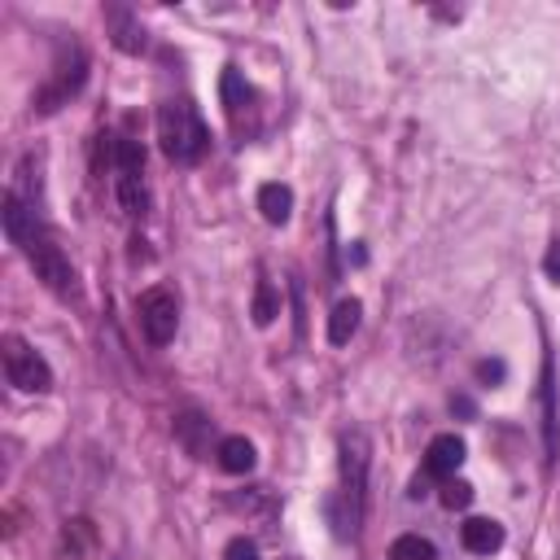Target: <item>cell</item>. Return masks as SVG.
<instances>
[{
  "label": "cell",
  "mask_w": 560,
  "mask_h": 560,
  "mask_svg": "<svg viewBox=\"0 0 560 560\" xmlns=\"http://www.w3.org/2000/svg\"><path fill=\"white\" fill-rule=\"evenodd\" d=\"M0 219H5V236L27 254L40 285L49 294H58L62 303H80V276H75L71 258L62 254V245L53 241V232L40 223L36 206L23 202L19 193H5V202H0Z\"/></svg>",
  "instance_id": "cell-1"
},
{
  "label": "cell",
  "mask_w": 560,
  "mask_h": 560,
  "mask_svg": "<svg viewBox=\"0 0 560 560\" xmlns=\"http://www.w3.org/2000/svg\"><path fill=\"white\" fill-rule=\"evenodd\" d=\"M158 145L162 154L175 162V167H193L206 158V145H210V132L197 114L193 101H162L158 106Z\"/></svg>",
  "instance_id": "cell-2"
},
{
  "label": "cell",
  "mask_w": 560,
  "mask_h": 560,
  "mask_svg": "<svg viewBox=\"0 0 560 560\" xmlns=\"http://www.w3.org/2000/svg\"><path fill=\"white\" fill-rule=\"evenodd\" d=\"M368 468H373V442L364 429H346L338 442V473H342V503H346V525L351 534L364 521L368 508Z\"/></svg>",
  "instance_id": "cell-3"
},
{
  "label": "cell",
  "mask_w": 560,
  "mask_h": 560,
  "mask_svg": "<svg viewBox=\"0 0 560 560\" xmlns=\"http://www.w3.org/2000/svg\"><path fill=\"white\" fill-rule=\"evenodd\" d=\"M84 84H88V53H84L80 45H66V49L58 53L49 80L40 84L32 110H36V114H58L62 106H71V97L84 93Z\"/></svg>",
  "instance_id": "cell-4"
},
{
  "label": "cell",
  "mask_w": 560,
  "mask_h": 560,
  "mask_svg": "<svg viewBox=\"0 0 560 560\" xmlns=\"http://www.w3.org/2000/svg\"><path fill=\"white\" fill-rule=\"evenodd\" d=\"M114 188H119L123 215L145 219L149 188H145V149H141V141H127V136L114 141Z\"/></svg>",
  "instance_id": "cell-5"
},
{
  "label": "cell",
  "mask_w": 560,
  "mask_h": 560,
  "mask_svg": "<svg viewBox=\"0 0 560 560\" xmlns=\"http://www.w3.org/2000/svg\"><path fill=\"white\" fill-rule=\"evenodd\" d=\"M0 355H5V377H10L14 390H23V394H49L53 390L49 360L32 342H23L19 333H10L5 342H0Z\"/></svg>",
  "instance_id": "cell-6"
},
{
  "label": "cell",
  "mask_w": 560,
  "mask_h": 560,
  "mask_svg": "<svg viewBox=\"0 0 560 560\" xmlns=\"http://www.w3.org/2000/svg\"><path fill=\"white\" fill-rule=\"evenodd\" d=\"M136 320H141V333H145L149 346H167L175 338V329H180V303H175V294L162 290V285L145 290L136 299Z\"/></svg>",
  "instance_id": "cell-7"
},
{
  "label": "cell",
  "mask_w": 560,
  "mask_h": 560,
  "mask_svg": "<svg viewBox=\"0 0 560 560\" xmlns=\"http://www.w3.org/2000/svg\"><path fill=\"white\" fill-rule=\"evenodd\" d=\"M219 101H223V114H228L232 132H245V127L254 123V88L245 84V75H241L236 66L223 71V80H219Z\"/></svg>",
  "instance_id": "cell-8"
},
{
  "label": "cell",
  "mask_w": 560,
  "mask_h": 560,
  "mask_svg": "<svg viewBox=\"0 0 560 560\" xmlns=\"http://www.w3.org/2000/svg\"><path fill=\"white\" fill-rule=\"evenodd\" d=\"M538 403H543V447H547V468H551L556 455H560V412H556V360H551V351L543 355Z\"/></svg>",
  "instance_id": "cell-9"
},
{
  "label": "cell",
  "mask_w": 560,
  "mask_h": 560,
  "mask_svg": "<svg viewBox=\"0 0 560 560\" xmlns=\"http://www.w3.org/2000/svg\"><path fill=\"white\" fill-rule=\"evenodd\" d=\"M106 32H110L114 49H123V53H145L149 49V36H145L141 19L127 5H110L106 10Z\"/></svg>",
  "instance_id": "cell-10"
},
{
  "label": "cell",
  "mask_w": 560,
  "mask_h": 560,
  "mask_svg": "<svg viewBox=\"0 0 560 560\" xmlns=\"http://www.w3.org/2000/svg\"><path fill=\"white\" fill-rule=\"evenodd\" d=\"M460 464H464V438L438 434V438L429 442V451H425V473L438 477V482H451V477L460 473Z\"/></svg>",
  "instance_id": "cell-11"
},
{
  "label": "cell",
  "mask_w": 560,
  "mask_h": 560,
  "mask_svg": "<svg viewBox=\"0 0 560 560\" xmlns=\"http://www.w3.org/2000/svg\"><path fill=\"white\" fill-rule=\"evenodd\" d=\"M175 438H180V447H184L193 460H206V455H210V442H215V421L202 416V412H184V416H175ZM215 447H219V442H215Z\"/></svg>",
  "instance_id": "cell-12"
},
{
  "label": "cell",
  "mask_w": 560,
  "mask_h": 560,
  "mask_svg": "<svg viewBox=\"0 0 560 560\" xmlns=\"http://www.w3.org/2000/svg\"><path fill=\"white\" fill-rule=\"evenodd\" d=\"M460 543H464V551H473V556H490V551L503 547V525H499L495 516H468V521L460 525Z\"/></svg>",
  "instance_id": "cell-13"
},
{
  "label": "cell",
  "mask_w": 560,
  "mask_h": 560,
  "mask_svg": "<svg viewBox=\"0 0 560 560\" xmlns=\"http://www.w3.org/2000/svg\"><path fill=\"white\" fill-rule=\"evenodd\" d=\"M215 460H219V468H223V473H232V477H245V473H254V464H258V451H254V442H249V438L232 434V438H219V451H215Z\"/></svg>",
  "instance_id": "cell-14"
},
{
  "label": "cell",
  "mask_w": 560,
  "mask_h": 560,
  "mask_svg": "<svg viewBox=\"0 0 560 560\" xmlns=\"http://www.w3.org/2000/svg\"><path fill=\"white\" fill-rule=\"evenodd\" d=\"M258 210H263V219L271 223V228H280V223H290V215H294V188L290 184H263L258 188Z\"/></svg>",
  "instance_id": "cell-15"
},
{
  "label": "cell",
  "mask_w": 560,
  "mask_h": 560,
  "mask_svg": "<svg viewBox=\"0 0 560 560\" xmlns=\"http://www.w3.org/2000/svg\"><path fill=\"white\" fill-rule=\"evenodd\" d=\"M360 320H364V303L360 299H342L329 316V342L333 346H346L355 333H360Z\"/></svg>",
  "instance_id": "cell-16"
},
{
  "label": "cell",
  "mask_w": 560,
  "mask_h": 560,
  "mask_svg": "<svg viewBox=\"0 0 560 560\" xmlns=\"http://www.w3.org/2000/svg\"><path fill=\"white\" fill-rule=\"evenodd\" d=\"M249 316H254L258 329H267V325L280 316V294H276L271 280H258V285H254V307H249Z\"/></svg>",
  "instance_id": "cell-17"
},
{
  "label": "cell",
  "mask_w": 560,
  "mask_h": 560,
  "mask_svg": "<svg viewBox=\"0 0 560 560\" xmlns=\"http://www.w3.org/2000/svg\"><path fill=\"white\" fill-rule=\"evenodd\" d=\"M390 560H438V551H434V543L421 538V534H399V538L390 543Z\"/></svg>",
  "instance_id": "cell-18"
},
{
  "label": "cell",
  "mask_w": 560,
  "mask_h": 560,
  "mask_svg": "<svg viewBox=\"0 0 560 560\" xmlns=\"http://www.w3.org/2000/svg\"><path fill=\"white\" fill-rule=\"evenodd\" d=\"M93 521H84V516H75V521H66V547L75 551V556H84L88 547H93Z\"/></svg>",
  "instance_id": "cell-19"
},
{
  "label": "cell",
  "mask_w": 560,
  "mask_h": 560,
  "mask_svg": "<svg viewBox=\"0 0 560 560\" xmlns=\"http://www.w3.org/2000/svg\"><path fill=\"white\" fill-rule=\"evenodd\" d=\"M236 512H271V495H267V486H254L249 495H232L228 499Z\"/></svg>",
  "instance_id": "cell-20"
},
{
  "label": "cell",
  "mask_w": 560,
  "mask_h": 560,
  "mask_svg": "<svg viewBox=\"0 0 560 560\" xmlns=\"http://www.w3.org/2000/svg\"><path fill=\"white\" fill-rule=\"evenodd\" d=\"M442 503H447V508H468V503H473V486H468V482H455V477L442 482Z\"/></svg>",
  "instance_id": "cell-21"
},
{
  "label": "cell",
  "mask_w": 560,
  "mask_h": 560,
  "mask_svg": "<svg viewBox=\"0 0 560 560\" xmlns=\"http://www.w3.org/2000/svg\"><path fill=\"white\" fill-rule=\"evenodd\" d=\"M290 299H294V338L303 342V338H307V307H303V285H299V276H290Z\"/></svg>",
  "instance_id": "cell-22"
},
{
  "label": "cell",
  "mask_w": 560,
  "mask_h": 560,
  "mask_svg": "<svg viewBox=\"0 0 560 560\" xmlns=\"http://www.w3.org/2000/svg\"><path fill=\"white\" fill-rule=\"evenodd\" d=\"M223 560H258V543H254V538H245V534H236V538H228Z\"/></svg>",
  "instance_id": "cell-23"
},
{
  "label": "cell",
  "mask_w": 560,
  "mask_h": 560,
  "mask_svg": "<svg viewBox=\"0 0 560 560\" xmlns=\"http://www.w3.org/2000/svg\"><path fill=\"white\" fill-rule=\"evenodd\" d=\"M503 377H508L503 360H482V364H477V381H486V386H499Z\"/></svg>",
  "instance_id": "cell-24"
},
{
  "label": "cell",
  "mask_w": 560,
  "mask_h": 560,
  "mask_svg": "<svg viewBox=\"0 0 560 560\" xmlns=\"http://www.w3.org/2000/svg\"><path fill=\"white\" fill-rule=\"evenodd\" d=\"M543 271H547V280H556V285H560V241H551V245H547V254H543Z\"/></svg>",
  "instance_id": "cell-25"
},
{
  "label": "cell",
  "mask_w": 560,
  "mask_h": 560,
  "mask_svg": "<svg viewBox=\"0 0 560 560\" xmlns=\"http://www.w3.org/2000/svg\"><path fill=\"white\" fill-rule=\"evenodd\" d=\"M451 412H455V416H477V407H473L468 394H451Z\"/></svg>",
  "instance_id": "cell-26"
}]
</instances>
